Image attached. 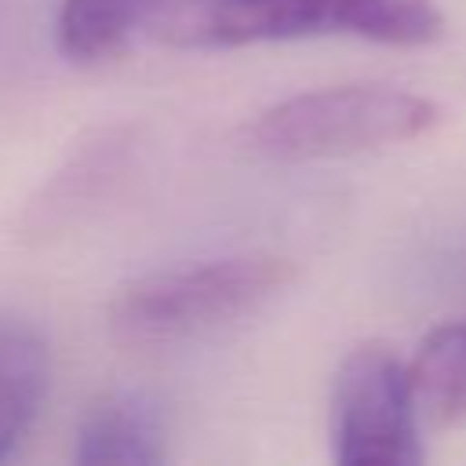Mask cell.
Instances as JSON below:
<instances>
[{"label":"cell","mask_w":466,"mask_h":466,"mask_svg":"<svg viewBox=\"0 0 466 466\" xmlns=\"http://www.w3.org/2000/svg\"><path fill=\"white\" fill-rule=\"evenodd\" d=\"M441 124L437 102L390 84H339L280 98L255 113L240 142L266 160H331L400 146Z\"/></svg>","instance_id":"obj_3"},{"label":"cell","mask_w":466,"mask_h":466,"mask_svg":"<svg viewBox=\"0 0 466 466\" xmlns=\"http://www.w3.org/2000/svg\"><path fill=\"white\" fill-rule=\"evenodd\" d=\"M51 386V346L22 317H0V462L36 422Z\"/></svg>","instance_id":"obj_6"},{"label":"cell","mask_w":466,"mask_h":466,"mask_svg":"<svg viewBox=\"0 0 466 466\" xmlns=\"http://www.w3.org/2000/svg\"><path fill=\"white\" fill-rule=\"evenodd\" d=\"M419 404L408 364L386 342L353 346L331 379V455L342 466H415Z\"/></svg>","instance_id":"obj_4"},{"label":"cell","mask_w":466,"mask_h":466,"mask_svg":"<svg viewBox=\"0 0 466 466\" xmlns=\"http://www.w3.org/2000/svg\"><path fill=\"white\" fill-rule=\"evenodd\" d=\"M422 422L437 430L466 426V320H444L426 331L408 360Z\"/></svg>","instance_id":"obj_7"},{"label":"cell","mask_w":466,"mask_h":466,"mask_svg":"<svg viewBox=\"0 0 466 466\" xmlns=\"http://www.w3.org/2000/svg\"><path fill=\"white\" fill-rule=\"evenodd\" d=\"M160 0H58L55 40L73 66H102L131 44Z\"/></svg>","instance_id":"obj_8"},{"label":"cell","mask_w":466,"mask_h":466,"mask_svg":"<svg viewBox=\"0 0 466 466\" xmlns=\"http://www.w3.org/2000/svg\"><path fill=\"white\" fill-rule=\"evenodd\" d=\"M291 280L295 266L266 251L167 266L124 284L109 299L106 324L127 346L182 342L255 313Z\"/></svg>","instance_id":"obj_2"},{"label":"cell","mask_w":466,"mask_h":466,"mask_svg":"<svg viewBox=\"0 0 466 466\" xmlns=\"http://www.w3.org/2000/svg\"><path fill=\"white\" fill-rule=\"evenodd\" d=\"M73 459L87 466H149L167 459V419L146 393L113 390L91 400L73 433Z\"/></svg>","instance_id":"obj_5"},{"label":"cell","mask_w":466,"mask_h":466,"mask_svg":"<svg viewBox=\"0 0 466 466\" xmlns=\"http://www.w3.org/2000/svg\"><path fill=\"white\" fill-rule=\"evenodd\" d=\"M149 33L182 51H218L302 36H357L386 47L441 40L437 0H160Z\"/></svg>","instance_id":"obj_1"}]
</instances>
